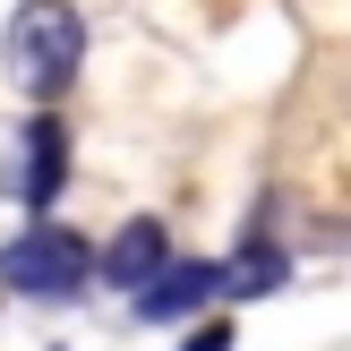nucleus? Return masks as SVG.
I'll use <instances>...</instances> for the list:
<instances>
[{"label":"nucleus","mask_w":351,"mask_h":351,"mask_svg":"<svg viewBox=\"0 0 351 351\" xmlns=\"http://www.w3.org/2000/svg\"><path fill=\"white\" fill-rule=\"evenodd\" d=\"M86 69V17L69 0H26L9 17V86L26 103H60Z\"/></svg>","instance_id":"nucleus-1"},{"label":"nucleus","mask_w":351,"mask_h":351,"mask_svg":"<svg viewBox=\"0 0 351 351\" xmlns=\"http://www.w3.org/2000/svg\"><path fill=\"white\" fill-rule=\"evenodd\" d=\"M86 274H95V249L69 223H26L0 249V291H17V300H77Z\"/></svg>","instance_id":"nucleus-2"},{"label":"nucleus","mask_w":351,"mask_h":351,"mask_svg":"<svg viewBox=\"0 0 351 351\" xmlns=\"http://www.w3.org/2000/svg\"><path fill=\"white\" fill-rule=\"evenodd\" d=\"M223 300V266L215 257H163V266L137 283V317L146 326H180V317H197V308H215Z\"/></svg>","instance_id":"nucleus-3"},{"label":"nucleus","mask_w":351,"mask_h":351,"mask_svg":"<svg viewBox=\"0 0 351 351\" xmlns=\"http://www.w3.org/2000/svg\"><path fill=\"white\" fill-rule=\"evenodd\" d=\"M60 180H69V129L43 112V120H26V137H17L9 189H17V206H34V215H43V206L60 197Z\"/></svg>","instance_id":"nucleus-4"},{"label":"nucleus","mask_w":351,"mask_h":351,"mask_svg":"<svg viewBox=\"0 0 351 351\" xmlns=\"http://www.w3.org/2000/svg\"><path fill=\"white\" fill-rule=\"evenodd\" d=\"M163 257H171L163 223H154V215H137V223H120V232H112V249L95 257V274H103L112 291H137V283H146L154 266H163Z\"/></svg>","instance_id":"nucleus-5"},{"label":"nucleus","mask_w":351,"mask_h":351,"mask_svg":"<svg viewBox=\"0 0 351 351\" xmlns=\"http://www.w3.org/2000/svg\"><path fill=\"white\" fill-rule=\"evenodd\" d=\"M283 274H291V266H283V249H257V240H249V249L223 266V300H266Z\"/></svg>","instance_id":"nucleus-6"},{"label":"nucleus","mask_w":351,"mask_h":351,"mask_svg":"<svg viewBox=\"0 0 351 351\" xmlns=\"http://www.w3.org/2000/svg\"><path fill=\"white\" fill-rule=\"evenodd\" d=\"M180 351H232V326H197V335H189Z\"/></svg>","instance_id":"nucleus-7"}]
</instances>
